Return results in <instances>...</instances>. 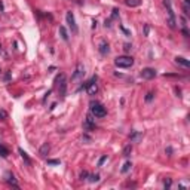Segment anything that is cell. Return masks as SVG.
Masks as SVG:
<instances>
[{
  "instance_id": "obj_1",
  "label": "cell",
  "mask_w": 190,
  "mask_h": 190,
  "mask_svg": "<svg viewBox=\"0 0 190 190\" xmlns=\"http://www.w3.org/2000/svg\"><path fill=\"white\" fill-rule=\"evenodd\" d=\"M114 66L119 69H129L134 66V58L129 55H120V57L114 58Z\"/></svg>"
},
{
  "instance_id": "obj_2",
  "label": "cell",
  "mask_w": 190,
  "mask_h": 190,
  "mask_svg": "<svg viewBox=\"0 0 190 190\" xmlns=\"http://www.w3.org/2000/svg\"><path fill=\"white\" fill-rule=\"evenodd\" d=\"M91 114L95 117H104L107 114V110L100 103H91Z\"/></svg>"
},
{
  "instance_id": "obj_3",
  "label": "cell",
  "mask_w": 190,
  "mask_h": 190,
  "mask_svg": "<svg viewBox=\"0 0 190 190\" xmlns=\"http://www.w3.org/2000/svg\"><path fill=\"white\" fill-rule=\"evenodd\" d=\"M57 86H58V92H60V95L64 98L66 97V91H67V79H66V75L64 73H61L60 76L57 77Z\"/></svg>"
},
{
  "instance_id": "obj_4",
  "label": "cell",
  "mask_w": 190,
  "mask_h": 190,
  "mask_svg": "<svg viewBox=\"0 0 190 190\" xmlns=\"http://www.w3.org/2000/svg\"><path fill=\"white\" fill-rule=\"evenodd\" d=\"M97 80H98V77L92 76V79H91L89 82H86L85 89H86V92H88L89 95H95V94L98 92V85H97Z\"/></svg>"
},
{
  "instance_id": "obj_5",
  "label": "cell",
  "mask_w": 190,
  "mask_h": 190,
  "mask_svg": "<svg viewBox=\"0 0 190 190\" xmlns=\"http://www.w3.org/2000/svg\"><path fill=\"white\" fill-rule=\"evenodd\" d=\"M163 4H165L166 9H168V16H169L168 25H169L171 28H175V15H174V10H172V6H171V0H165Z\"/></svg>"
},
{
  "instance_id": "obj_6",
  "label": "cell",
  "mask_w": 190,
  "mask_h": 190,
  "mask_svg": "<svg viewBox=\"0 0 190 190\" xmlns=\"http://www.w3.org/2000/svg\"><path fill=\"white\" fill-rule=\"evenodd\" d=\"M66 21H67V24H69V27H70V30H72V33H75L76 34L77 31H79V28H77V24H76V19H75V15H73V12H67L66 13Z\"/></svg>"
},
{
  "instance_id": "obj_7",
  "label": "cell",
  "mask_w": 190,
  "mask_h": 190,
  "mask_svg": "<svg viewBox=\"0 0 190 190\" xmlns=\"http://www.w3.org/2000/svg\"><path fill=\"white\" fill-rule=\"evenodd\" d=\"M83 76H85V67H83V64L77 63L76 70H75V73H73V76H72V80H73V82H79L80 79H83Z\"/></svg>"
},
{
  "instance_id": "obj_8",
  "label": "cell",
  "mask_w": 190,
  "mask_h": 190,
  "mask_svg": "<svg viewBox=\"0 0 190 190\" xmlns=\"http://www.w3.org/2000/svg\"><path fill=\"white\" fill-rule=\"evenodd\" d=\"M140 75H141L143 79L150 80V79H154V77H156V70H154V69H150V67H147V69H143Z\"/></svg>"
},
{
  "instance_id": "obj_9",
  "label": "cell",
  "mask_w": 190,
  "mask_h": 190,
  "mask_svg": "<svg viewBox=\"0 0 190 190\" xmlns=\"http://www.w3.org/2000/svg\"><path fill=\"white\" fill-rule=\"evenodd\" d=\"M95 128V120H94V117L89 114L86 119H85V122H83V129L85 131H91V129H94Z\"/></svg>"
},
{
  "instance_id": "obj_10",
  "label": "cell",
  "mask_w": 190,
  "mask_h": 190,
  "mask_svg": "<svg viewBox=\"0 0 190 190\" xmlns=\"http://www.w3.org/2000/svg\"><path fill=\"white\" fill-rule=\"evenodd\" d=\"M6 181H7L10 186H13V187H19V186H18V181L15 180V175H13L12 172H7V174H6Z\"/></svg>"
},
{
  "instance_id": "obj_11",
  "label": "cell",
  "mask_w": 190,
  "mask_h": 190,
  "mask_svg": "<svg viewBox=\"0 0 190 190\" xmlns=\"http://www.w3.org/2000/svg\"><path fill=\"white\" fill-rule=\"evenodd\" d=\"M109 43L106 42V40H101V43H100V54L101 55H107L109 54Z\"/></svg>"
},
{
  "instance_id": "obj_12",
  "label": "cell",
  "mask_w": 190,
  "mask_h": 190,
  "mask_svg": "<svg viewBox=\"0 0 190 190\" xmlns=\"http://www.w3.org/2000/svg\"><path fill=\"white\" fill-rule=\"evenodd\" d=\"M141 137H143V134L138 132V131H132V132L129 134V140L134 141V143H138V141L141 140Z\"/></svg>"
},
{
  "instance_id": "obj_13",
  "label": "cell",
  "mask_w": 190,
  "mask_h": 190,
  "mask_svg": "<svg viewBox=\"0 0 190 190\" xmlns=\"http://www.w3.org/2000/svg\"><path fill=\"white\" fill-rule=\"evenodd\" d=\"M49 150H51V146L48 144V143H45V144H42V147L39 149V154L40 156H48V153H49Z\"/></svg>"
},
{
  "instance_id": "obj_14",
  "label": "cell",
  "mask_w": 190,
  "mask_h": 190,
  "mask_svg": "<svg viewBox=\"0 0 190 190\" xmlns=\"http://www.w3.org/2000/svg\"><path fill=\"white\" fill-rule=\"evenodd\" d=\"M175 63L180 64V66H183V67H189L190 66V61L186 60V58H183V57H177V58H175Z\"/></svg>"
},
{
  "instance_id": "obj_15",
  "label": "cell",
  "mask_w": 190,
  "mask_h": 190,
  "mask_svg": "<svg viewBox=\"0 0 190 190\" xmlns=\"http://www.w3.org/2000/svg\"><path fill=\"white\" fill-rule=\"evenodd\" d=\"M125 4L129 7H138L141 4V0H125Z\"/></svg>"
},
{
  "instance_id": "obj_16",
  "label": "cell",
  "mask_w": 190,
  "mask_h": 190,
  "mask_svg": "<svg viewBox=\"0 0 190 190\" xmlns=\"http://www.w3.org/2000/svg\"><path fill=\"white\" fill-rule=\"evenodd\" d=\"M18 152H19V154H21V157L25 160V163H27V165H31V159L28 157V154H27V153L24 152L22 149H18Z\"/></svg>"
},
{
  "instance_id": "obj_17",
  "label": "cell",
  "mask_w": 190,
  "mask_h": 190,
  "mask_svg": "<svg viewBox=\"0 0 190 190\" xmlns=\"http://www.w3.org/2000/svg\"><path fill=\"white\" fill-rule=\"evenodd\" d=\"M60 34H61V39H63V40L69 42V33H67V30H66V27H64V25H61V27H60Z\"/></svg>"
},
{
  "instance_id": "obj_18",
  "label": "cell",
  "mask_w": 190,
  "mask_h": 190,
  "mask_svg": "<svg viewBox=\"0 0 190 190\" xmlns=\"http://www.w3.org/2000/svg\"><path fill=\"white\" fill-rule=\"evenodd\" d=\"M0 156L1 157H7L9 156V149H6L3 144H0Z\"/></svg>"
},
{
  "instance_id": "obj_19",
  "label": "cell",
  "mask_w": 190,
  "mask_h": 190,
  "mask_svg": "<svg viewBox=\"0 0 190 190\" xmlns=\"http://www.w3.org/2000/svg\"><path fill=\"white\" fill-rule=\"evenodd\" d=\"M88 181H89V183H98V181H100V174L89 175V177H88Z\"/></svg>"
},
{
  "instance_id": "obj_20",
  "label": "cell",
  "mask_w": 190,
  "mask_h": 190,
  "mask_svg": "<svg viewBox=\"0 0 190 190\" xmlns=\"http://www.w3.org/2000/svg\"><path fill=\"white\" fill-rule=\"evenodd\" d=\"M131 153H132V144H128V146L123 149V156L128 157V156H131Z\"/></svg>"
},
{
  "instance_id": "obj_21",
  "label": "cell",
  "mask_w": 190,
  "mask_h": 190,
  "mask_svg": "<svg viewBox=\"0 0 190 190\" xmlns=\"http://www.w3.org/2000/svg\"><path fill=\"white\" fill-rule=\"evenodd\" d=\"M131 168H132V163H131V162H126V163L123 165V168H122V172H123V174H126Z\"/></svg>"
},
{
  "instance_id": "obj_22",
  "label": "cell",
  "mask_w": 190,
  "mask_h": 190,
  "mask_svg": "<svg viewBox=\"0 0 190 190\" xmlns=\"http://www.w3.org/2000/svg\"><path fill=\"white\" fill-rule=\"evenodd\" d=\"M79 177H80V180H86V178L89 177V172H88V171H82Z\"/></svg>"
},
{
  "instance_id": "obj_23",
  "label": "cell",
  "mask_w": 190,
  "mask_h": 190,
  "mask_svg": "<svg viewBox=\"0 0 190 190\" xmlns=\"http://www.w3.org/2000/svg\"><path fill=\"white\" fill-rule=\"evenodd\" d=\"M171 184H172V180H171V178H166V180H165V183H163L165 189H169V187H171Z\"/></svg>"
},
{
  "instance_id": "obj_24",
  "label": "cell",
  "mask_w": 190,
  "mask_h": 190,
  "mask_svg": "<svg viewBox=\"0 0 190 190\" xmlns=\"http://www.w3.org/2000/svg\"><path fill=\"white\" fill-rule=\"evenodd\" d=\"M107 160V154H104L103 157H100V160H98V166H103V163Z\"/></svg>"
},
{
  "instance_id": "obj_25",
  "label": "cell",
  "mask_w": 190,
  "mask_h": 190,
  "mask_svg": "<svg viewBox=\"0 0 190 190\" xmlns=\"http://www.w3.org/2000/svg\"><path fill=\"white\" fill-rule=\"evenodd\" d=\"M48 165H60V160L58 159H49L48 160Z\"/></svg>"
},
{
  "instance_id": "obj_26",
  "label": "cell",
  "mask_w": 190,
  "mask_h": 190,
  "mask_svg": "<svg viewBox=\"0 0 190 190\" xmlns=\"http://www.w3.org/2000/svg\"><path fill=\"white\" fill-rule=\"evenodd\" d=\"M153 97H154V94H153V92H147V95H146V101H147V103H150V101L153 100Z\"/></svg>"
},
{
  "instance_id": "obj_27",
  "label": "cell",
  "mask_w": 190,
  "mask_h": 190,
  "mask_svg": "<svg viewBox=\"0 0 190 190\" xmlns=\"http://www.w3.org/2000/svg\"><path fill=\"white\" fill-rule=\"evenodd\" d=\"M119 16V10L117 9H113V13H112V19H117Z\"/></svg>"
},
{
  "instance_id": "obj_28",
  "label": "cell",
  "mask_w": 190,
  "mask_h": 190,
  "mask_svg": "<svg viewBox=\"0 0 190 190\" xmlns=\"http://www.w3.org/2000/svg\"><path fill=\"white\" fill-rule=\"evenodd\" d=\"M7 117V113L4 112V110H0V120H3V119H6Z\"/></svg>"
},
{
  "instance_id": "obj_29",
  "label": "cell",
  "mask_w": 190,
  "mask_h": 190,
  "mask_svg": "<svg viewBox=\"0 0 190 190\" xmlns=\"http://www.w3.org/2000/svg\"><path fill=\"white\" fill-rule=\"evenodd\" d=\"M123 46H125V48H123V49H125V51H126V52H128V51H131V49H132V46H131V45H129V43H125V45H123Z\"/></svg>"
},
{
  "instance_id": "obj_30",
  "label": "cell",
  "mask_w": 190,
  "mask_h": 190,
  "mask_svg": "<svg viewBox=\"0 0 190 190\" xmlns=\"http://www.w3.org/2000/svg\"><path fill=\"white\" fill-rule=\"evenodd\" d=\"M144 34H146V36L149 34V25H146V27H144Z\"/></svg>"
},
{
  "instance_id": "obj_31",
  "label": "cell",
  "mask_w": 190,
  "mask_h": 190,
  "mask_svg": "<svg viewBox=\"0 0 190 190\" xmlns=\"http://www.w3.org/2000/svg\"><path fill=\"white\" fill-rule=\"evenodd\" d=\"M3 9H4V6H3V1H0V10L3 12Z\"/></svg>"
},
{
  "instance_id": "obj_32",
  "label": "cell",
  "mask_w": 190,
  "mask_h": 190,
  "mask_svg": "<svg viewBox=\"0 0 190 190\" xmlns=\"http://www.w3.org/2000/svg\"><path fill=\"white\" fill-rule=\"evenodd\" d=\"M0 72H1V70H0Z\"/></svg>"
}]
</instances>
